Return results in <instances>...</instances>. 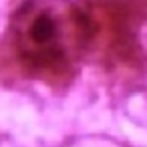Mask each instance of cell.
<instances>
[{"label": "cell", "mask_w": 147, "mask_h": 147, "mask_svg": "<svg viewBox=\"0 0 147 147\" xmlns=\"http://www.w3.org/2000/svg\"><path fill=\"white\" fill-rule=\"evenodd\" d=\"M81 18L65 0H24L8 22V53L32 79H59L81 42Z\"/></svg>", "instance_id": "obj_1"}]
</instances>
